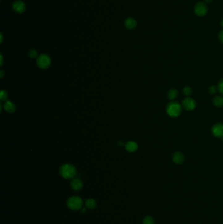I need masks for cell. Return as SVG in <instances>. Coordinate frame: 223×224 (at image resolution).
Returning <instances> with one entry per match:
<instances>
[{"mask_svg":"<svg viewBox=\"0 0 223 224\" xmlns=\"http://www.w3.org/2000/svg\"><path fill=\"white\" fill-rule=\"evenodd\" d=\"M126 150L129 152H135L138 149V145L134 141H129L126 144Z\"/></svg>","mask_w":223,"mask_h":224,"instance_id":"obj_12","label":"cell"},{"mask_svg":"<svg viewBox=\"0 0 223 224\" xmlns=\"http://www.w3.org/2000/svg\"><path fill=\"white\" fill-rule=\"evenodd\" d=\"M194 13L196 16L202 17L208 13V6L204 2H198L194 6Z\"/></svg>","mask_w":223,"mask_h":224,"instance_id":"obj_6","label":"cell"},{"mask_svg":"<svg viewBox=\"0 0 223 224\" xmlns=\"http://www.w3.org/2000/svg\"><path fill=\"white\" fill-rule=\"evenodd\" d=\"M181 104L174 100L170 101L166 107V112L168 116L171 118H177L181 116L183 111Z\"/></svg>","mask_w":223,"mask_h":224,"instance_id":"obj_1","label":"cell"},{"mask_svg":"<svg viewBox=\"0 0 223 224\" xmlns=\"http://www.w3.org/2000/svg\"><path fill=\"white\" fill-rule=\"evenodd\" d=\"M211 133L217 138H223V123H217L211 128Z\"/></svg>","mask_w":223,"mask_h":224,"instance_id":"obj_7","label":"cell"},{"mask_svg":"<svg viewBox=\"0 0 223 224\" xmlns=\"http://www.w3.org/2000/svg\"><path fill=\"white\" fill-rule=\"evenodd\" d=\"M37 55H38L37 51H36V50H34V49H32V50L30 51V52H29V57L31 58H33V59L36 58L37 57Z\"/></svg>","mask_w":223,"mask_h":224,"instance_id":"obj_21","label":"cell"},{"mask_svg":"<svg viewBox=\"0 0 223 224\" xmlns=\"http://www.w3.org/2000/svg\"><path fill=\"white\" fill-rule=\"evenodd\" d=\"M67 206L71 210H79L82 209V199L78 196H72L69 197L66 203Z\"/></svg>","mask_w":223,"mask_h":224,"instance_id":"obj_3","label":"cell"},{"mask_svg":"<svg viewBox=\"0 0 223 224\" xmlns=\"http://www.w3.org/2000/svg\"><path fill=\"white\" fill-rule=\"evenodd\" d=\"M137 21L136 19L133 18H128L124 21V26L127 29L132 30L134 29L137 26Z\"/></svg>","mask_w":223,"mask_h":224,"instance_id":"obj_11","label":"cell"},{"mask_svg":"<svg viewBox=\"0 0 223 224\" xmlns=\"http://www.w3.org/2000/svg\"><path fill=\"white\" fill-rule=\"evenodd\" d=\"M221 26L223 28V19L221 20Z\"/></svg>","mask_w":223,"mask_h":224,"instance_id":"obj_27","label":"cell"},{"mask_svg":"<svg viewBox=\"0 0 223 224\" xmlns=\"http://www.w3.org/2000/svg\"><path fill=\"white\" fill-rule=\"evenodd\" d=\"M217 88H218V92L222 95H223V78L221 79L218 84H217Z\"/></svg>","mask_w":223,"mask_h":224,"instance_id":"obj_20","label":"cell"},{"mask_svg":"<svg viewBox=\"0 0 223 224\" xmlns=\"http://www.w3.org/2000/svg\"><path fill=\"white\" fill-rule=\"evenodd\" d=\"M59 172L61 176L65 179H74L76 176L77 170L71 164H64L60 167Z\"/></svg>","mask_w":223,"mask_h":224,"instance_id":"obj_2","label":"cell"},{"mask_svg":"<svg viewBox=\"0 0 223 224\" xmlns=\"http://www.w3.org/2000/svg\"><path fill=\"white\" fill-rule=\"evenodd\" d=\"M219 39L220 40V41L223 44V30L220 31V32L219 33Z\"/></svg>","mask_w":223,"mask_h":224,"instance_id":"obj_23","label":"cell"},{"mask_svg":"<svg viewBox=\"0 0 223 224\" xmlns=\"http://www.w3.org/2000/svg\"><path fill=\"white\" fill-rule=\"evenodd\" d=\"M185 157L181 151H175L172 155V161L176 165H182L185 162Z\"/></svg>","mask_w":223,"mask_h":224,"instance_id":"obj_9","label":"cell"},{"mask_svg":"<svg viewBox=\"0 0 223 224\" xmlns=\"http://www.w3.org/2000/svg\"><path fill=\"white\" fill-rule=\"evenodd\" d=\"M143 224H154V218L151 216H146L143 220Z\"/></svg>","mask_w":223,"mask_h":224,"instance_id":"obj_18","label":"cell"},{"mask_svg":"<svg viewBox=\"0 0 223 224\" xmlns=\"http://www.w3.org/2000/svg\"><path fill=\"white\" fill-rule=\"evenodd\" d=\"M213 105L218 108L223 107V95H217L214 97L213 99Z\"/></svg>","mask_w":223,"mask_h":224,"instance_id":"obj_14","label":"cell"},{"mask_svg":"<svg viewBox=\"0 0 223 224\" xmlns=\"http://www.w3.org/2000/svg\"><path fill=\"white\" fill-rule=\"evenodd\" d=\"M3 70H2L1 71V78H3Z\"/></svg>","mask_w":223,"mask_h":224,"instance_id":"obj_28","label":"cell"},{"mask_svg":"<svg viewBox=\"0 0 223 224\" xmlns=\"http://www.w3.org/2000/svg\"><path fill=\"white\" fill-rule=\"evenodd\" d=\"M182 92H183V94L184 95V96H185V97L191 96L192 93V88L191 87L185 86L183 89Z\"/></svg>","mask_w":223,"mask_h":224,"instance_id":"obj_17","label":"cell"},{"mask_svg":"<svg viewBox=\"0 0 223 224\" xmlns=\"http://www.w3.org/2000/svg\"><path fill=\"white\" fill-rule=\"evenodd\" d=\"M4 109L8 113H14L16 110V106L11 101H7L4 104Z\"/></svg>","mask_w":223,"mask_h":224,"instance_id":"obj_15","label":"cell"},{"mask_svg":"<svg viewBox=\"0 0 223 224\" xmlns=\"http://www.w3.org/2000/svg\"><path fill=\"white\" fill-rule=\"evenodd\" d=\"M13 9L16 13L22 14L26 11V6L24 2L21 0H16L13 3Z\"/></svg>","mask_w":223,"mask_h":224,"instance_id":"obj_8","label":"cell"},{"mask_svg":"<svg viewBox=\"0 0 223 224\" xmlns=\"http://www.w3.org/2000/svg\"><path fill=\"white\" fill-rule=\"evenodd\" d=\"M70 185H71V188L72 189L77 192V191H79L82 188L83 184L80 179L74 178L71 180Z\"/></svg>","mask_w":223,"mask_h":224,"instance_id":"obj_10","label":"cell"},{"mask_svg":"<svg viewBox=\"0 0 223 224\" xmlns=\"http://www.w3.org/2000/svg\"><path fill=\"white\" fill-rule=\"evenodd\" d=\"M181 104L184 110L188 112H192L196 108V102L191 96L185 97Z\"/></svg>","mask_w":223,"mask_h":224,"instance_id":"obj_5","label":"cell"},{"mask_svg":"<svg viewBox=\"0 0 223 224\" xmlns=\"http://www.w3.org/2000/svg\"><path fill=\"white\" fill-rule=\"evenodd\" d=\"M222 142H223V138H222Z\"/></svg>","mask_w":223,"mask_h":224,"instance_id":"obj_30","label":"cell"},{"mask_svg":"<svg viewBox=\"0 0 223 224\" xmlns=\"http://www.w3.org/2000/svg\"><path fill=\"white\" fill-rule=\"evenodd\" d=\"M85 206L88 209H94L96 207V202L93 199H88L85 201Z\"/></svg>","mask_w":223,"mask_h":224,"instance_id":"obj_16","label":"cell"},{"mask_svg":"<svg viewBox=\"0 0 223 224\" xmlns=\"http://www.w3.org/2000/svg\"><path fill=\"white\" fill-rule=\"evenodd\" d=\"M1 61H2V62H1V66H2V64H3V58L2 54H1Z\"/></svg>","mask_w":223,"mask_h":224,"instance_id":"obj_24","label":"cell"},{"mask_svg":"<svg viewBox=\"0 0 223 224\" xmlns=\"http://www.w3.org/2000/svg\"><path fill=\"white\" fill-rule=\"evenodd\" d=\"M119 145H120V146H123L124 145V143L122 142V141H119Z\"/></svg>","mask_w":223,"mask_h":224,"instance_id":"obj_26","label":"cell"},{"mask_svg":"<svg viewBox=\"0 0 223 224\" xmlns=\"http://www.w3.org/2000/svg\"><path fill=\"white\" fill-rule=\"evenodd\" d=\"M212 1H213V0H204V2L205 3H211Z\"/></svg>","mask_w":223,"mask_h":224,"instance_id":"obj_25","label":"cell"},{"mask_svg":"<svg viewBox=\"0 0 223 224\" xmlns=\"http://www.w3.org/2000/svg\"><path fill=\"white\" fill-rule=\"evenodd\" d=\"M1 38H2V39H1V43H2L3 42V35H2V33H1Z\"/></svg>","mask_w":223,"mask_h":224,"instance_id":"obj_29","label":"cell"},{"mask_svg":"<svg viewBox=\"0 0 223 224\" xmlns=\"http://www.w3.org/2000/svg\"><path fill=\"white\" fill-rule=\"evenodd\" d=\"M209 93L211 95H215L217 92H218V88L216 85H211L208 89Z\"/></svg>","mask_w":223,"mask_h":224,"instance_id":"obj_19","label":"cell"},{"mask_svg":"<svg viewBox=\"0 0 223 224\" xmlns=\"http://www.w3.org/2000/svg\"><path fill=\"white\" fill-rule=\"evenodd\" d=\"M178 96H179V91L175 88L170 89L168 92V98L170 101L175 100Z\"/></svg>","mask_w":223,"mask_h":224,"instance_id":"obj_13","label":"cell"},{"mask_svg":"<svg viewBox=\"0 0 223 224\" xmlns=\"http://www.w3.org/2000/svg\"><path fill=\"white\" fill-rule=\"evenodd\" d=\"M7 98V92L4 90H2L1 96H0V99H1L2 101H5V100H6Z\"/></svg>","mask_w":223,"mask_h":224,"instance_id":"obj_22","label":"cell"},{"mask_svg":"<svg viewBox=\"0 0 223 224\" xmlns=\"http://www.w3.org/2000/svg\"><path fill=\"white\" fill-rule=\"evenodd\" d=\"M36 63L39 68L44 70L50 66V65L51 64V60L47 54H42L37 57Z\"/></svg>","mask_w":223,"mask_h":224,"instance_id":"obj_4","label":"cell"}]
</instances>
